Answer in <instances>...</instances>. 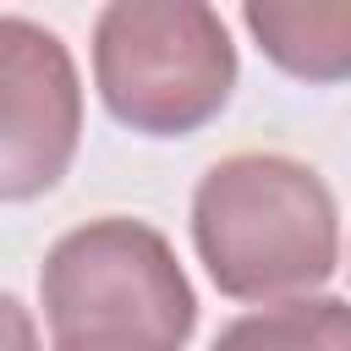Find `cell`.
<instances>
[{"instance_id": "cell-1", "label": "cell", "mask_w": 351, "mask_h": 351, "mask_svg": "<svg viewBox=\"0 0 351 351\" xmlns=\"http://www.w3.org/2000/svg\"><path fill=\"white\" fill-rule=\"evenodd\" d=\"M192 247L236 302L307 296L340 263L335 192L291 154H230L192 192Z\"/></svg>"}, {"instance_id": "cell-2", "label": "cell", "mask_w": 351, "mask_h": 351, "mask_svg": "<svg viewBox=\"0 0 351 351\" xmlns=\"http://www.w3.org/2000/svg\"><path fill=\"white\" fill-rule=\"evenodd\" d=\"M38 296L55 346L181 351L197 324V296L176 247L126 214L66 230L38 269Z\"/></svg>"}, {"instance_id": "cell-6", "label": "cell", "mask_w": 351, "mask_h": 351, "mask_svg": "<svg viewBox=\"0 0 351 351\" xmlns=\"http://www.w3.org/2000/svg\"><path fill=\"white\" fill-rule=\"evenodd\" d=\"M208 351H351V302L291 296L230 318Z\"/></svg>"}, {"instance_id": "cell-8", "label": "cell", "mask_w": 351, "mask_h": 351, "mask_svg": "<svg viewBox=\"0 0 351 351\" xmlns=\"http://www.w3.org/2000/svg\"><path fill=\"white\" fill-rule=\"evenodd\" d=\"M55 351H99V346H55Z\"/></svg>"}, {"instance_id": "cell-4", "label": "cell", "mask_w": 351, "mask_h": 351, "mask_svg": "<svg viewBox=\"0 0 351 351\" xmlns=\"http://www.w3.org/2000/svg\"><path fill=\"white\" fill-rule=\"evenodd\" d=\"M82 143V82L71 49L33 16H0V203L60 186Z\"/></svg>"}, {"instance_id": "cell-3", "label": "cell", "mask_w": 351, "mask_h": 351, "mask_svg": "<svg viewBox=\"0 0 351 351\" xmlns=\"http://www.w3.org/2000/svg\"><path fill=\"white\" fill-rule=\"evenodd\" d=\"M93 82L121 126L186 137L230 104L236 44L203 0H115L93 22Z\"/></svg>"}, {"instance_id": "cell-5", "label": "cell", "mask_w": 351, "mask_h": 351, "mask_svg": "<svg viewBox=\"0 0 351 351\" xmlns=\"http://www.w3.org/2000/svg\"><path fill=\"white\" fill-rule=\"evenodd\" d=\"M241 27L296 82H351V0H247Z\"/></svg>"}, {"instance_id": "cell-7", "label": "cell", "mask_w": 351, "mask_h": 351, "mask_svg": "<svg viewBox=\"0 0 351 351\" xmlns=\"http://www.w3.org/2000/svg\"><path fill=\"white\" fill-rule=\"evenodd\" d=\"M0 351H38V329L16 296L0 291Z\"/></svg>"}]
</instances>
